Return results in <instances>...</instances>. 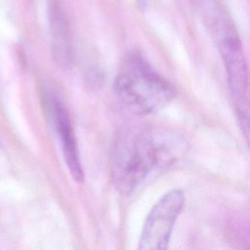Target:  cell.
<instances>
[{"label":"cell","instance_id":"1","mask_svg":"<svg viewBox=\"0 0 250 250\" xmlns=\"http://www.w3.org/2000/svg\"><path fill=\"white\" fill-rule=\"evenodd\" d=\"M113 89L121 103L138 115L160 110L176 95L173 85L136 51L124 56L114 78Z\"/></svg>","mask_w":250,"mask_h":250},{"label":"cell","instance_id":"3","mask_svg":"<svg viewBox=\"0 0 250 250\" xmlns=\"http://www.w3.org/2000/svg\"><path fill=\"white\" fill-rule=\"evenodd\" d=\"M207 22L218 43L226 66L229 87L244 133L248 134V73L241 41L225 11L218 3L207 12Z\"/></svg>","mask_w":250,"mask_h":250},{"label":"cell","instance_id":"2","mask_svg":"<svg viewBox=\"0 0 250 250\" xmlns=\"http://www.w3.org/2000/svg\"><path fill=\"white\" fill-rule=\"evenodd\" d=\"M167 153L151 133L124 130L119 133L111 154V178L116 189L131 193Z\"/></svg>","mask_w":250,"mask_h":250},{"label":"cell","instance_id":"4","mask_svg":"<svg viewBox=\"0 0 250 250\" xmlns=\"http://www.w3.org/2000/svg\"><path fill=\"white\" fill-rule=\"evenodd\" d=\"M185 204V194L175 188L165 193L149 211L141 232L139 249L163 250L168 247L173 227Z\"/></svg>","mask_w":250,"mask_h":250},{"label":"cell","instance_id":"7","mask_svg":"<svg viewBox=\"0 0 250 250\" xmlns=\"http://www.w3.org/2000/svg\"><path fill=\"white\" fill-rule=\"evenodd\" d=\"M136 1L139 4V6L142 7V8L147 7L150 4V2H151V0H136Z\"/></svg>","mask_w":250,"mask_h":250},{"label":"cell","instance_id":"6","mask_svg":"<svg viewBox=\"0 0 250 250\" xmlns=\"http://www.w3.org/2000/svg\"><path fill=\"white\" fill-rule=\"evenodd\" d=\"M51 21L54 60L61 68H67L71 63L72 54L67 25L60 8L53 9Z\"/></svg>","mask_w":250,"mask_h":250},{"label":"cell","instance_id":"5","mask_svg":"<svg viewBox=\"0 0 250 250\" xmlns=\"http://www.w3.org/2000/svg\"><path fill=\"white\" fill-rule=\"evenodd\" d=\"M50 110L67 169L76 183H82L84 181V172L69 114L63 104L57 98L50 99Z\"/></svg>","mask_w":250,"mask_h":250}]
</instances>
